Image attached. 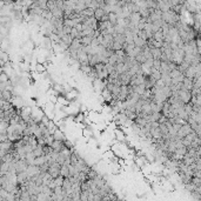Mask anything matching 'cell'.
Instances as JSON below:
<instances>
[{
	"label": "cell",
	"mask_w": 201,
	"mask_h": 201,
	"mask_svg": "<svg viewBox=\"0 0 201 201\" xmlns=\"http://www.w3.org/2000/svg\"><path fill=\"white\" fill-rule=\"evenodd\" d=\"M52 148L55 153H61L66 147H65V143L64 141H54L53 145H52Z\"/></svg>",
	"instance_id": "obj_6"
},
{
	"label": "cell",
	"mask_w": 201,
	"mask_h": 201,
	"mask_svg": "<svg viewBox=\"0 0 201 201\" xmlns=\"http://www.w3.org/2000/svg\"><path fill=\"white\" fill-rule=\"evenodd\" d=\"M134 45H135V47L142 48L143 46H146V45H147V41L142 40V39L139 38L138 35H134Z\"/></svg>",
	"instance_id": "obj_14"
},
{
	"label": "cell",
	"mask_w": 201,
	"mask_h": 201,
	"mask_svg": "<svg viewBox=\"0 0 201 201\" xmlns=\"http://www.w3.org/2000/svg\"><path fill=\"white\" fill-rule=\"evenodd\" d=\"M193 88H194L193 79H189V78H186V77H185V80H183V82H182V89H186V91L192 92Z\"/></svg>",
	"instance_id": "obj_3"
},
{
	"label": "cell",
	"mask_w": 201,
	"mask_h": 201,
	"mask_svg": "<svg viewBox=\"0 0 201 201\" xmlns=\"http://www.w3.org/2000/svg\"><path fill=\"white\" fill-rule=\"evenodd\" d=\"M151 52H152V57H153V59L161 60V55H162V51H161V48H152V50H151Z\"/></svg>",
	"instance_id": "obj_15"
},
{
	"label": "cell",
	"mask_w": 201,
	"mask_h": 201,
	"mask_svg": "<svg viewBox=\"0 0 201 201\" xmlns=\"http://www.w3.org/2000/svg\"><path fill=\"white\" fill-rule=\"evenodd\" d=\"M153 38H154V40L159 41V42H163V39H165V37H163V33H162V31H160V32H157V33H154Z\"/></svg>",
	"instance_id": "obj_19"
},
{
	"label": "cell",
	"mask_w": 201,
	"mask_h": 201,
	"mask_svg": "<svg viewBox=\"0 0 201 201\" xmlns=\"http://www.w3.org/2000/svg\"><path fill=\"white\" fill-rule=\"evenodd\" d=\"M46 69H47V67H46V66H45L44 64L37 62V64L34 65V71H35L37 73H39V74H45Z\"/></svg>",
	"instance_id": "obj_9"
},
{
	"label": "cell",
	"mask_w": 201,
	"mask_h": 201,
	"mask_svg": "<svg viewBox=\"0 0 201 201\" xmlns=\"http://www.w3.org/2000/svg\"><path fill=\"white\" fill-rule=\"evenodd\" d=\"M179 99L182 103L187 105V103H191L192 102V99H193V95H192V92L189 91H186V89H181L179 91Z\"/></svg>",
	"instance_id": "obj_1"
},
{
	"label": "cell",
	"mask_w": 201,
	"mask_h": 201,
	"mask_svg": "<svg viewBox=\"0 0 201 201\" xmlns=\"http://www.w3.org/2000/svg\"><path fill=\"white\" fill-rule=\"evenodd\" d=\"M11 80L10 77L5 73V72H1V75H0V82H4V84H7L8 81Z\"/></svg>",
	"instance_id": "obj_21"
},
{
	"label": "cell",
	"mask_w": 201,
	"mask_h": 201,
	"mask_svg": "<svg viewBox=\"0 0 201 201\" xmlns=\"http://www.w3.org/2000/svg\"><path fill=\"white\" fill-rule=\"evenodd\" d=\"M60 174H61V177H62V178H65V179L69 178V166H67V165L61 166Z\"/></svg>",
	"instance_id": "obj_12"
},
{
	"label": "cell",
	"mask_w": 201,
	"mask_h": 201,
	"mask_svg": "<svg viewBox=\"0 0 201 201\" xmlns=\"http://www.w3.org/2000/svg\"><path fill=\"white\" fill-rule=\"evenodd\" d=\"M80 40H81V44H82L84 46H91L94 39H93L92 37H84Z\"/></svg>",
	"instance_id": "obj_16"
},
{
	"label": "cell",
	"mask_w": 201,
	"mask_h": 201,
	"mask_svg": "<svg viewBox=\"0 0 201 201\" xmlns=\"http://www.w3.org/2000/svg\"><path fill=\"white\" fill-rule=\"evenodd\" d=\"M33 154L35 158H40V157H45V153H44V147L38 145L34 149H33Z\"/></svg>",
	"instance_id": "obj_11"
},
{
	"label": "cell",
	"mask_w": 201,
	"mask_h": 201,
	"mask_svg": "<svg viewBox=\"0 0 201 201\" xmlns=\"http://www.w3.org/2000/svg\"><path fill=\"white\" fill-rule=\"evenodd\" d=\"M106 14H107V13L105 12L103 8H97V10H95V13H94V18H95L98 21H101L102 20V18H103Z\"/></svg>",
	"instance_id": "obj_10"
},
{
	"label": "cell",
	"mask_w": 201,
	"mask_h": 201,
	"mask_svg": "<svg viewBox=\"0 0 201 201\" xmlns=\"http://www.w3.org/2000/svg\"><path fill=\"white\" fill-rule=\"evenodd\" d=\"M115 72L120 75V74H123V73L128 72V68H127V66L125 65V62H119V64L115 65Z\"/></svg>",
	"instance_id": "obj_8"
},
{
	"label": "cell",
	"mask_w": 201,
	"mask_h": 201,
	"mask_svg": "<svg viewBox=\"0 0 201 201\" xmlns=\"http://www.w3.org/2000/svg\"><path fill=\"white\" fill-rule=\"evenodd\" d=\"M137 35H138L139 38H141L142 40L148 41V37H147V34H146V32H145L143 30H139V31H138V33H137Z\"/></svg>",
	"instance_id": "obj_20"
},
{
	"label": "cell",
	"mask_w": 201,
	"mask_h": 201,
	"mask_svg": "<svg viewBox=\"0 0 201 201\" xmlns=\"http://www.w3.org/2000/svg\"><path fill=\"white\" fill-rule=\"evenodd\" d=\"M135 61L138 62V64H140V65H142V64H145L146 61H147V58L145 57V54L141 52L140 54H138L137 57H135Z\"/></svg>",
	"instance_id": "obj_18"
},
{
	"label": "cell",
	"mask_w": 201,
	"mask_h": 201,
	"mask_svg": "<svg viewBox=\"0 0 201 201\" xmlns=\"http://www.w3.org/2000/svg\"><path fill=\"white\" fill-rule=\"evenodd\" d=\"M0 98H1V100L7 101V102H12L13 98H14V93L11 92V91H5V92H1Z\"/></svg>",
	"instance_id": "obj_4"
},
{
	"label": "cell",
	"mask_w": 201,
	"mask_h": 201,
	"mask_svg": "<svg viewBox=\"0 0 201 201\" xmlns=\"http://www.w3.org/2000/svg\"><path fill=\"white\" fill-rule=\"evenodd\" d=\"M151 135H152V138H153L154 141L160 140V139H162V137H163L160 127H158V128H152V129H151Z\"/></svg>",
	"instance_id": "obj_5"
},
{
	"label": "cell",
	"mask_w": 201,
	"mask_h": 201,
	"mask_svg": "<svg viewBox=\"0 0 201 201\" xmlns=\"http://www.w3.org/2000/svg\"><path fill=\"white\" fill-rule=\"evenodd\" d=\"M197 75V67L194 65H192L186 72H185V77L186 78H189V79H194Z\"/></svg>",
	"instance_id": "obj_7"
},
{
	"label": "cell",
	"mask_w": 201,
	"mask_h": 201,
	"mask_svg": "<svg viewBox=\"0 0 201 201\" xmlns=\"http://www.w3.org/2000/svg\"><path fill=\"white\" fill-rule=\"evenodd\" d=\"M192 132H193V129H192L191 125H188V123H185V125H182L181 129L179 131V132H178V137H179L181 140H182L183 138H186L187 135H189Z\"/></svg>",
	"instance_id": "obj_2"
},
{
	"label": "cell",
	"mask_w": 201,
	"mask_h": 201,
	"mask_svg": "<svg viewBox=\"0 0 201 201\" xmlns=\"http://www.w3.org/2000/svg\"><path fill=\"white\" fill-rule=\"evenodd\" d=\"M151 75L155 79V80H161V78H162V73H161V71H159V69H157V68H152L151 69Z\"/></svg>",
	"instance_id": "obj_13"
},
{
	"label": "cell",
	"mask_w": 201,
	"mask_h": 201,
	"mask_svg": "<svg viewBox=\"0 0 201 201\" xmlns=\"http://www.w3.org/2000/svg\"><path fill=\"white\" fill-rule=\"evenodd\" d=\"M37 4H38V6H39L40 8H42L44 11L48 8V7H47V1H46V0H38Z\"/></svg>",
	"instance_id": "obj_22"
},
{
	"label": "cell",
	"mask_w": 201,
	"mask_h": 201,
	"mask_svg": "<svg viewBox=\"0 0 201 201\" xmlns=\"http://www.w3.org/2000/svg\"><path fill=\"white\" fill-rule=\"evenodd\" d=\"M161 64H162V61H161V60L154 59V62H153V67H154V68H157V69H159V71H161Z\"/></svg>",
	"instance_id": "obj_23"
},
{
	"label": "cell",
	"mask_w": 201,
	"mask_h": 201,
	"mask_svg": "<svg viewBox=\"0 0 201 201\" xmlns=\"http://www.w3.org/2000/svg\"><path fill=\"white\" fill-rule=\"evenodd\" d=\"M61 41H62V42H65V44L69 47V46L72 45V42H73V39L71 38V35H66V34H64V35L61 37Z\"/></svg>",
	"instance_id": "obj_17"
}]
</instances>
